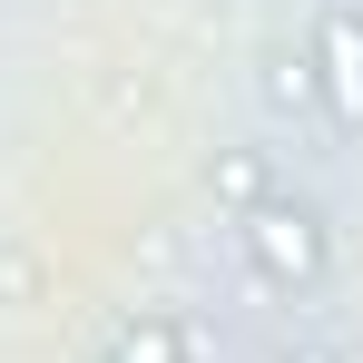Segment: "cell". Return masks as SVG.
Returning <instances> with one entry per match:
<instances>
[{
    "label": "cell",
    "instance_id": "8992f818",
    "mask_svg": "<svg viewBox=\"0 0 363 363\" xmlns=\"http://www.w3.org/2000/svg\"><path fill=\"white\" fill-rule=\"evenodd\" d=\"M304 363H334V354H304Z\"/></svg>",
    "mask_w": 363,
    "mask_h": 363
},
{
    "label": "cell",
    "instance_id": "277c9868",
    "mask_svg": "<svg viewBox=\"0 0 363 363\" xmlns=\"http://www.w3.org/2000/svg\"><path fill=\"white\" fill-rule=\"evenodd\" d=\"M216 186H226L236 206H255V196H265V177H255V157H226V167H216Z\"/></svg>",
    "mask_w": 363,
    "mask_h": 363
},
{
    "label": "cell",
    "instance_id": "3957f363",
    "mask_svg": "<svg viewBox=\"0 0 363 363\" xmlns=\"http://www.w3.org/2000/svg\"><path fill=\"white\" fill-rule=\"evenodd\" d=\"M108 363H186V324L177 314H147V324H128L108 344Z\"/></svg>",
    "mask_w": 363,
    "mask_h": 363
},
{
    "label": "cell",
    "instance_id": "5b68a950",
    "mask_svg": "<svg viewBox=\"0 0 363 363\" xmlns=\"http://www.w3.org/2000/svg\"><path fill=\"white\" fill-rule=\"evenodd\" d=\"M275 99H314V69H304V60H275Z\"/></svg>",
    "mask_w": 363,
    "mask_h": 363
},
{
    "label": "cell",
    "instance_id": "7a4b0ae2",
    "mask_svg": "<svg viewBox=\"0 0 363 363\" xmlns=\"http://www.w3.org/2000/svg\"><path fill=\"white\" fill-rule=\"evenodd\" d=\"M304 69H314V99H324L334 138H363V10L354 0H324V10H314Z\"/></svg>",
    "mask_w": 363,
    "mask_h": 363
},
{
    "label": "cell",
    "instance_id": "6da1fadb",
    "mask_svg": "<svg viewBox=\"0 0 363 363\" xmlns=\"http://www.w3.org/2000/svg\"><path fill=\"white\" fill-rule=\"evenodd\" d=\"M236 236H245V255H255L265 285H285V295H314L324 285V216L304 196H255L236 216Z\"/></svg>",
    "mask_w": 363,
    "mask_h": 363
}]
</instances>
